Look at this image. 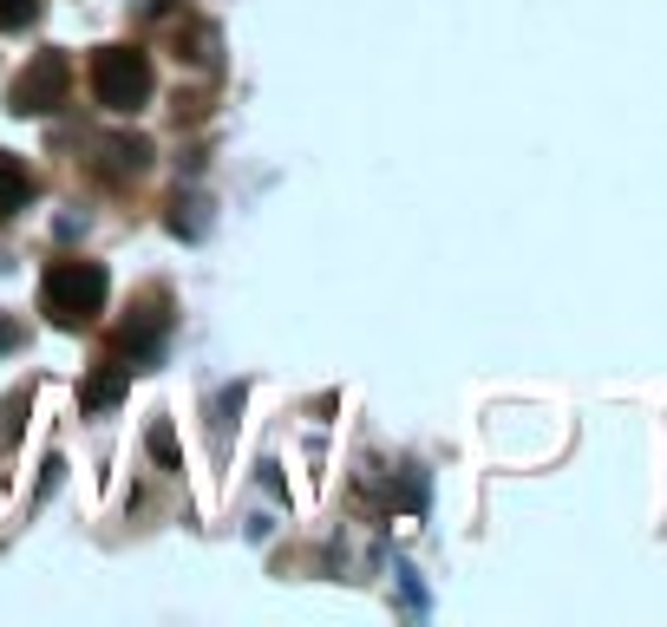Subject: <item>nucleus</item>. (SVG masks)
<instances>
[{
  "label": "nucleus",
  "instance_id": "423d86ee",
  "mask_svg": "<svg viewBox=\"0 0 667 627\" xmlns=\"http://www.w3.org/2000/svg\"><path fill=\"white\" fill-rule=\"evenodd\" d=\"M26 203H33V170H26L20 157H0V222L20 216Z\"/></svg>",
  "mask_w": 667,
  "mask_h": 627
},
{
  "label": "nucleus",
  "instance_id": "6e6552de",
  "mask_svg": "<svg viewBox=\"0 0 667 627\" xmlns=\"http://www.w3.org/2000/svg\"><path fill=\"white\" fill-rule=\"evenodd\" d=\"M164 229H170V236H183V242H196V236L210 229V216H203V203H196V196H183V203H170V209H164Z\"/></svg>",
  "mask_w": 667,
  "mask_h": 627
},
{
  "label": "nucleus",
  "instance_id": "39448f33",
  "mask_svg": "<svg viewBox=\"0 0 667 627\" xmlns=\"http://www.w3.org/2000/svg\"><path fill=\"white\" fill-rule=\"evenodd\" d=\"M124 386H131V366H124L118 353H105V360L85 373V386H79V406H85V412H111V406L124 399Z\"/></svg>",
  "mask_w": 667,
  "mask_h": 627
},
{
  "label": "nucleus",
  "instance_id": "20e7f679",
  "mask_svg": "<svg viewBox=\"0 0 667 627\" xmlns=\"http://www.w3.org/2000/svg\"><path fill=\"white\" fill-rule=\"evenodd\" d=\"M65 85H72L65 52H33V59H26V72L7 85V111H20V118L59 111V105H65Z\"/></svg>",
  "mask_w": 667,
  "mask_h": 627
},
{
  "label": "nucleus",
  "instance_id": "f257e3e1",
  "mask_svg": "<svg viewBox=\"0 0 667 627\" xmlns=\"http://www.w3.org/2000/svg\"><path fill=\"white\" fill-rule=\"evenodd\" d=\"M105 308V268L98 262H79V255H59L39 281V314L65 334H79L92 314Z\"/></svg>",
  "mask_w": 667,
  "mask_h": 627
},
{
  "label": "nucleus",
  "instance_id": "9b49d317",
  "mask_svg": "<svg viewBox=\"0 0 667 627\" xmlns=\"http://www.w3.org/2000/svg\"><path fill=\"white\" fill-rule=\"evenodd\" d=\"M20 347V327H0V353H13Z\"/></svg>",
  "mask_w": 667,
  "mask_h": 627
},
{
  "label": "nucleus",
  "instance_id": "7ed1b4c3",
  "mask_svg": "<svg viewBox=\"0 0 667 627\" xmlns=\"http://www.w3.org/2000/svg\"><path fill=\"white\" fill-rule=\"evenodd\" d=\"M164 340H170V301H164V294H138L131 314H124L118 334H111V353H118L124 366H157V360H164Z\"/></svg>",
  "mask_w": 667,
  "mask_h": 627
},
{
  "label": "nucleus",
  "instance_id": "9d476101",
  "mask_svg": "<svg viewBox=\"0 0 667 627\" xmlns=\"http://www.w3.org/2000/svg\"><path fill=\"white\" fill-rule=\"evenodd\" d=\"M151 458H157V465H164V471H177V432H170V425H164V419H157V425H151Z\"/></svg>",
  "mask_w": 667,
  "mask_h": 627
},
{
  "label": "nucleus",
  "instance_id": "f03ea898",
  "mask_svg": "<svg viewBox=\"0 0 667 627\" xmlns=\"http://www.w3.org/2000/svg\"><path fill=\"white\" fill-rule=\"evenodd\" d=\"M92 92L105 111H138L151 98V59L144 46H98L92 52Z\"/></svg>",
  "mask_w": 667,
  "mask_h": 627
},
{
  "label": "nucleus",
  "instance_id": "0eeeda50",
  "mask_svg": "<svg viewBox=\"0 0 667 627\" xmlns=\"http://www.w3.org/2000/svg\"><path fill=\"white\" fill-rule=\"evenodd\" d=\"M105 157L124 170V177H138V170H151V137H138V131H124V137H111L105 144Z\"/></svg>",
  "mask_w": 667,
  "mask_h": 627
},
{
  "label": "nucleus",
  "instance_id": "1a4fd4ad",
  "mask_svg": "<svg viewBox=\"0 0 667 627\" xmlns=\"http://www.w3.org/2000/svg\"><path fill=\"white\" fill-rule=\"evenodd\" d=\"M39 20V0H0V33H26Z\"/></svg>",
  "mask_w": 667,
  "mask_h": 627
}]
</instances>
